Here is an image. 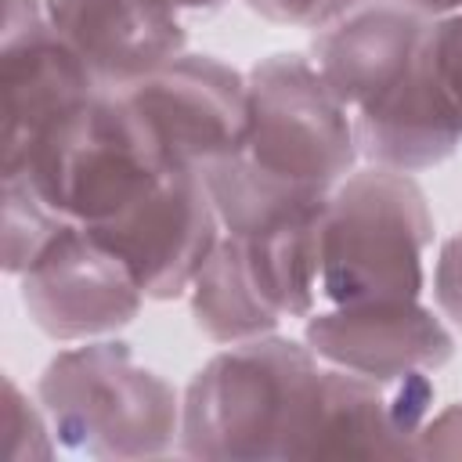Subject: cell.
<instances>
[{"mask_svg":"<svg viewBox=\"0 0 462 462\" xmlns=\"http://www.w3.org/2000/svg\"><path fill=\"white\" fill-rule=\"evenodd\" d=\"M321 368L307 343L256 336L209 357L180 401V451L217 462L307 458Z\"/></svg>","mask_w":462,"mask_h":462,"instance_id":"1","label":"cell"},{"mask_svg":"<svg viewBox=\"0 0 462 462\" xmlns=\"http://www.w3.org/2000/svg\"><path fill=\"white\" fill-rule=\"evenodd\" d=\"M430 242L433 213L408 173L386 166L346 173L321 213V300L328 307L419 300Z\"/></svg>","mask_w":462,"mask_h":462,"instance_id":"2","label":"cell"},{"mask_svg":"<svg viewBox=\"0 0 462 462\" xmlns=\"http://www.w3.org/2000/svg\"><path fill=\"white\" fill-rule=\"evenodd\" d=\"M54 440L87 458H155L180 440V397L123 339H83L36 383Z\"/></svg>","mask_w":462,"mask_h":462,"instance_id":"3","label":"cell"},{"mask_svg":"<svg viewBox=\"0 0 462 462\" xmlns=\"http://www.w3.org/2000/svg\"><path fill=\"white\" fill-rule=\"evenodd\" d=\"M177 170L119 94H97L51 126L4 177L32 184L79 227H101Z\"/></svg>","mask_w":462,"mask_h":462,"instance_id":"4","label":"cell"},{"mask_svg":"<svg viewBox=\"0 0 462 462\" xmlns=\"http://www.w3.org/2000/svg\"><path fill=\"white\" fill-rule=\"evenodd\" d=\"M249 130L242 155L260 170L332 191L357 162L350 108L303 54H271L249 69Z\"/></svg>","mask_w":462,"mask_h":462,"instance_id":"5","label":"cell"},{"mask_svg":"<svg viewBox=\"0 0 462 462\" xmlns=\"http://www.w3.org/2000/svg\"><path fill=\"white\" fill-rule=\"evenodd\" d=\"M173 166L202 170L238 155L249 130V79L209 54H180L119 94Z\"/></svg>","mask_w":462,"mask_h":462,"instance_id":"6","label":"cell"},{"mask_svg":"<svg viewBox=\"0 0 462 462\" xmlns=\"http://www.w3.org/2000/svg\"><path fill=\"white\" fill-rule=\"evenodd\" d=\"M90 235L130 267L144 300H177L191 289L224 227L202 173L177 166Z\"/></svg>","mask_w":462,"mask_h":462,"instance_id":"7","label":"cell"},{"mask_svg":"<svg viewBox=\"0 0 462 462\" xmlns=\"http://www.w3.org/2000/svg\"><path fill=\"white\" fill-rule=\"evenodd\" d=\"M18 296L32 325L61 343L126 328L144 300L130 267L79 224L65 227L18 274Z\"/></svg>","mask_w":462,"mask_h":462,"instance_id":"8","label":"cell"},{"mask_svg":"<svg viewBox=\"0 0 462 462\" xmlns=\"http://www.w3.org/2000/svg\"><path fill=\"white\" fill-rule=\"evenodd\" d=\"M4 166L18 162L51 126L105 94L76 51L58 36L40 0H4L0 25Z\"/></svg>","mask_w":462,"mask_h":462,"instance_id":"9","label":"cell"},{"mask_svg":"<svg viewBox=\"0 0 462 462\" xmlns=\"http://www.w3.org/2000/svg\"><path fill=\"white\" fill-rule=\"evenodd\" d=\"M433 397L430 372L375 379L328 365L321 368L307 458H411Z\"/></svg>","mask_w":462,"mask_h":462,"instance_id":"10","label":"cell"},{"mask_svg":"<svg viewBox=\"0 0 462 462\" xmlns=\"http://www.w3.org/2000/svg\"><path fill=\"white\" fill-rule=\"evenodd\" d=\"M303 343L318 361L375 379L408 372L433 375L455 354L451 332L419 300H379L314 310L307 314Z\"/></svg>","mask_w":462,"mask_h":462,"instance_id":"11","label":"cell"},{"mask_svg":"<svg viewBox=\"0 0 462 462\" xmlns=\"http://www.w3.org/2000/svg\"><path fill=\"white\" fill-rule=\"evenodd\" d=\"M43 7L105 94L148 79L188 43L170 0H43Z\"/></svg>","mask_w":462,"mask_h":462,"instance_id":"12","label":"cell"},{"mask_svg":"<svg viewBox=\"0 0 462 462\" xmlns=\"http://www.w3.org/2000/svg\"><path fill=\"white\" fill-rule=\"evenodd\" d=\"M350 119L357 155H365L372 166L415 173L455 155L462 144V119L437 76L430 32L401 79L350 112Z\"/></svg>","mask_w":462,"mask_h":462,"instance_id":"13","label":"cell"},{"mask_svg":"<svg viewBox=\"0 0 462 462\" xmlns=\"http://www.w3.org/2000/svg\"><path fill=\"white\" fill-rule=\"evenodd\" d=\"M430 25L433 18H422L401 4L357 7L314 36L310 61L318 65L332 94L350 112H357L401 79V72L419 54Z\"/></svg>","mask_w":462,"mask_h":462,"instance_id":"14","label":"cell"},{"mask_svg":"<svg viewBox=\"0 0 462 462\" xmlns=\"http://www.w3.org/2000/svg\"><path fill=\"white\" fill-rule=\"evenodd\" d=\"M191 318L213 343H245L256 336H271L282 314L271 307L263 289L256 285L242 245L231 235H220L209 260L195 274L191 289Z\"/></svg>","mask_w":462,"mask_h":462,"instance_id":"15","label":"cell"},{"mask_svg":"<svg viewBox=\"0 0 462 462\" xmlns=\"http://www.w3.org/2000/svg\"><path fill=\"white\" fill-rule=\"evenodd\" d=\"M65 227H72V220L61 217L54 206H47L32 184H25L22 177H4V271L7 274H22Z\"/></svg>","mask_w":462,"mask_h":462,"instance_id":"16","label":"cell"},{"mask_svg":"<svg viewBox=\"0 0 462 462\" xmlns=\"http://www.w3.org/2000/svg\"><path fill=\"white\" fill-rule=\"evenodd\" d=\"M4 430H7V458L22 462V458H47L54 451V430L47 422V411L36 408L29 397H22V390L14 386V379L4 383Z\"/></svg>","mask_w":462,"mask_h":462,"instance_id":"17","label":"cell"},{"mask_svg":"<svg viewBox=\"0 0 462 462\" xmlns=\"http://www.w3.org/2000/svg\"><path fill=\"white\" fill-rule=\"evenodd\" d=\"M260 18L296 29H328L332 22L357 11L365 0H245Z\"/></svg>","mask_w":462,"mask_h":462,"instance_id":"18","label":"cell"},{"mask_svg":"<svg viewBox=\"0 0 462 462\" xmlns=\"http://www.w3.org/2000/svg\"><path fill=\"white\" fill-rule=\"evenodd\" d=\"M430 51H433L437 76H440V83H444V90H448L458 119H462V11L433 18Z\"/></svg>","mask_w":462,"mask_h":462,"instance_id":"19","label":"cell"},{"mask_svg":"<svg viewBox=\"0 0 462 462\" xmlns=\"http://www.w3.org/2000/svg\"><path fill=\"white\" fill-rule=\"evenodd\" d=\"M433 300L440 307L444 318H451L462 328V231L451 235L440 253H437V267H433Z\"/></svg>","mask_w":462,"mask_h":462,"instance_id":"20","label":"cell"},{"mask_svg":"<svg viewBox=\"0 0 462 462\" xmlns=\"http://www.w3.org/2000/svg\"><path fill=\"white\" fill-rule=\"evenodd\" d=\"M411 458H462V404H448L426 419Z\"/></svg>","mask_w":462,"mask_h":462,"instance_id":"21","label":"cell"},{"mask_svg":"<svg viewBox=\"0 0 462 462\" xmlns=\"http://www.w3.org/2000/svg\"><path fill=\"white\" fill-rule=\"evenodd\" d=\"M401 7L422 14V18H444V14H458L462 0H397Z\"/></svg>","mask_w":462,"mask_h":462,"instance_id":"22","label":"cell"},{"mask_svg":"<svg viewBox=\"0 0 462 462\" xmlns=\"http://www.w3.org/2000/svg\"><path fill=\"white\" fill-rule=\"evenodd\" d=\"M177 11H217L224 7V0H170Z\"/></svg>","mask_w":462,"mask_h":462,"instance_id":"23","label":"cell"}]
</instances>
